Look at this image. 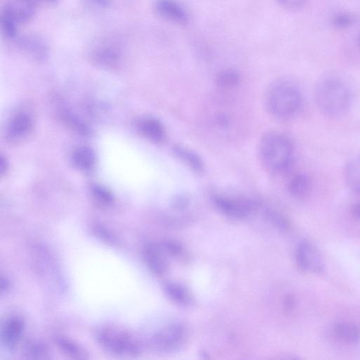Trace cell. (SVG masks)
I'll use <instances>...</instances> for the list:
<instances>
[{
	"mask_svg": "<svg viewBox=\"0 0 360 360\" xmlns=\"http://www.w3.org/2000/svg\"><path fill=\"white\" fill-rule=\"evenodd\" d=\"M314 98L321 112L331 118L344 116L353 103V91L347 79L338 73H328L317 82Z\"/></svg>",
	"mask_w": 360,
	"mask_h": 360,
	"instance_id": "obj_1",
	"label": "cell"
},
{
	"mask_svg": "<svg viewBox=\"0 0 360 360\" xmlns=\"http://www.w3.org/2000/svg\"><path fill=\"white\" fill-rule=\"evenodd\" d=\"M263 165L273 172L285 171L291 164L294 149L290 139L278 132L264 135L259 146Z\"/></svg>",
	"mask_w": 360,
	"mask_h": 360,
	"instance_id": "obj_2",
	"label": "cell"
},
{
	"mask_svg": "<svg viewBox=\"0 0 360 360\" xmlns=\"http://www.w3.org/2000/svg\"><path fill=\"white\" fill-rule=\"evenodd\" d=\"M302 97L298 86L283 79L275 82L269 89L266 104L269 111L279 118H289L301 108Z\"/></svg>",
	"mask_w": 360,
	"mask_h": 360,
	"instance_id": "obj_3",
	"label": "cell"
},
{
	"mask_svg": "<svg viewBox=\"0 0 360 360\" xmlns=\"http://www.w3.org/2000/svg\"><path fill=\"white\" fill-rule=\"evenodd\" d=\"M295 262L302 271L321 274L325 271V262L319 248L307 240L300 241L295 250Z\"/></svg>",
	"mask_w": 360,
	"mask_h": 360,
	"instance_id": "obj_4",
	"label": "cell"
},
{
	"mask_svg": "<svg viewBox=\"0 0 360 360\" xmlns=\"http://www.w3.org/2000/svg\"><path fill=\"white\" fill-rule=\"evenodd\" d=\"M100 343L112 352L118 354H135L139 352L137 345L122 332L105 329L98 335Z\"/></svg>",
	"mask_w": 360,
	"mask_h": 360,
	"instance_id": "obj_5",
	"label": "cell"
},
{
	"mask_svg": "<svg viewBox=\"0 0 360 360\" xmlns=\"http://www.w3.org/2000/svg\"><path fill=\"white\" fill-rule=\"evenodd\" d=\"M185 336V329L181 324L171 323L154 335L153 344L159 351L170 352L177 349L182 344Z\"/></svg>",
	"mask_w": 360,
	"mask_h": 360,
	"instance_id": "obj_6",
	"label": "cell"
},
{
	"mask_svg": "<svg viewBox=\"0 0 360 360\" xmlns=\"http://www.w3.org/2000/svg\"><path fill=\"white\" fill-rule=\"evenodd\" d=\"M213 201L216 207L225 214L233 218H243L251 213L255 203L248 199H233L221 195H215Z\"/></svg>",
	"mask_w": 360,
	"mask_h": 360,
	"instance_id": "obj_7",
	"label": "cell"
},
{
	"mask_svg": "<svg viewBox=\"0 0 360 360\" xmlns=\"http://www.w3.org/2000/svg\"><path fill=\"white\" fill-rule=\"evenodd\" d=\"M37 0H8L1 14L17 25L30 20L34 15Z\"/></svg>",
	"mask_w": 360,
	"mask_h": 360,
	"instance_id": "obj_8",
	"label": "cell"
},
{
	"mask_svg": "<svg viewBox=\"0 0 360 360\" xmlns=\"http://www.w3.org/2000/svg\"><path fill=\"white\" fill-rule=\"evenodd\" d=\"M154 6L158 15L165 20L181 25L188 20L187 11L176 0H156Z\"/></svg>",
	"mask_w": 360,
	"mask_h": 360,
	"instance_id": "obj_9",
	"label": "cell"
},
{
	"mask_svg": "<svg viewBox=\"0 0 360 360\" xmlns=\"http://www.w3.org/2000/svg\"><path fill=\"white\" fill-rule=\"evenodd\" d=\"M333 333L340 342L356 345L360 342V326L352 321H340L333 327Z\"/></svg>",
	"mask_w": 360,
	"mask_h": 360,
	"instance_id": "obj_10",
	"label": "cell"
},
{
	"mask_svg": "<svg viewBox=\"0 0 360 360\" xmlns=\"http://www.w3.org/2000/svg\"><path fill=\"white\" fill-rule=\"evenodd\" d=\"M32 126L31 117L27 113H19L10 122L7 128V136L11 141L25 137Z\"/></svg>",
	"mask_w": 360,
	"mask_h": 360,
	"instance_id": "obj_11",
	"label": "cell"
},
{
	"mask_svg": "<svg viewBox=\"0 0 360 360\" xmlns=\"http://www.w3.org/2000/svg\"><path fill=\"white\" fill-rule=\"evenodd\" d=\"M23 330L22 321L18 317L8 319L2 326L1 340L6 347L12 348L18 342Z\"/></svg>",
	"mask_w": 360,
	"mask_h": 360,
	"instance_id": "obj_12",
	"label": "cell"
},
{
	"mask_svg": "<svg viewBox=\"0 0 360 360\" xmlns=\"http://www.w3.org/2000/svg\"><path fill=\"white\" fill-rule=\"evenodd\" d=\"M344 179L348 188L360 195V154L352 157L346 163Z\"/></svg>",
	"mask_w": 360,
	"mask_h": 360,
	"instance_id": "obj_13",
	"label": "cell"
},
{
	"mask_svg": "<svg viewBox=\"0 0 360 360\" xmlns=\"http://www.w3.org/2000/svg\"><path fill=\"white\" fill-rule=\"evenodd\" d=\"M312 181L306 174L300 173L294 175L288 184L289 193L296 198H304L311 192Z\"/></svg>",
	"mask_w": 360,
	"mask_h": 360,
	"instance_id": "obj_14",
	"label": "cell"
},
{
	"mask_svg": "<svg viewBox=\"0 0 360 360\" xmlns=\"http://www.w3.org/2000/svg\"><path fill=\"white\" fill-rule=\"evenodd\" d=\"M143 135L154 142L161 141L165 137V129L162 124L154 118L143 119L139 124Z\"/></svg>",
	"mask_w": 360,
	"mask_h": 360,
	"instance_id": "obj_15",
	"label": "cell"
},
{
	"mask_svg": "<svg viewBox=\"0 0 360 360\" xmlns=\"http://www.w3.org/2000/svg\"><path fill=\"white\" fill-rule=\"evenodd\" d=\"M146 259L150 269L155 274L162 275L167 270V261L158 248H148L146 251Z\"/></svg>",
	"mask_w": 360,
	"mask_h": 360,
	"instance_id": "obj_16",
	"label": "cell"
},
{
	"mask_svg": "<svg viewBox=\"0 0 360 360\" xmlns=\"http://www.w3.org/2000/svg\"><path fill=\"white\" fill-rule=\"evenodd\" d=\"M167 295L176 303L187 306L192 303V297L188 290L176 283H167L165 286Z\"/></svg>",
	"mask_w": 360,
	"mask_h": 360,
	"instance_id": "obj_17",
	"label": "cell"
},
{
	"mask_svg": "<svg viewBox=\"0 0 360 360\" xmlns=\"http://www.w3.org/2000/svg\"><path fill=\"white\" fill-rule=\"evenodd\" d=\"M74 165L80 169H88L94 163L95 156L93 150L86 146H82L75 150L72 155Z\"/></svg>",
	"mask_w": 360,
	"mask_h": 360,
	"instance_id": "obj_18",
	"label": "cell"
},
{
	"mask_svg": "<svg viewBox=\"0 0 360 360\" xmlns=\"http://www.w3.org/2000/svg\"><path fill=\"white\" fill-rule=\"evenodd\" d=\"M174 151L181 160L186 162L194 171L200 172L203 170L202 160L193 151L179 146L174 148Z\"/></svg>",
	"mask_w": 360,
	"mask_h": 360,
	"instance_id": "obj_19",
	"label": "cell"
},
{
	"mask_svg": "<svg viewBox=\"0 0 360 360\" xmlns=\"http://www.w3.org/2000/svg\"><path fill=\"white\" fill-rule=\"evenodd\" d=\"M93 58L97 64L104 67H110L117 63L118 54L113 49L104 47L97 49L94 52Z\"/></svg>",
	"mask_w": 360,
	"mask_h": 360,
	"instance_id": "obj_20",
	"label": "cell"
},
{
	"mask_svg": "<svg viewBox=\"0 0 360 360\" xmlns=\"http://www.w3.org/2000/svg\"><path fill=\"white\" fill-rule=\"evenodd\" d=\"M240 81L239 73L233 69H224L219 71L215 77L217 84L223 88L236 86Z\"/></svg>",
	"mask_w": 360,
	"mask_h": 360,
	"instance_id": "obj_21",
	"label": "cell"
},
{
	"mask_svg": "<svg viewBox=\"0 0 360 360\" xmlns=\"http://www.w3.org/2000/svg\"><path fill=\"white\" fill-rule=\"evenodd\" d=\"M92 195L95 200L102 205H109L113 201L112 193L107 188L101 186L93 187Z\"/></svg>",
	"mask_w": 360,
	"mask_h": 360,
	"instance_id": "obj_22",
	"label": "cell"
},
{
	"mask_svg": "<svg viewBox=\"0 0 360 360\" xmlns=\"http://www.w3.org/2000/svg\"><path fill=\"white\" fill-rule=\"evenodd\" d=\"M354 17L351 13L340 12L335 14L332 18L333 26L338 29H346L354 23Z\"/></svg>",
	"mask_w": 360,
	"mask_h": 360,
	"instance_id": "obj_23",
	"label": "cell"
},
{
	"mask_svg": "<svg viewBox=\"0 0 360 360\" xmlns=\"http://www.w3.org/2000/svg\"><path fill=\"white\" fill-rule=\"evenodd\" d=\"M57 343L60 348H61L66 354L69 355L75 356L77 358H81L84 356V352L82 349H79L76 345L72 342L64 338H58Z\"/></svg>",
	"mask_w": 360,
	"mask_h": 360,
	"instance_id": "obj_24",
	"label": "cell"
},
{
	"mask_svg": "<svg viewBox=\"0 0 360 360\" xmlns=\"http://www.w3.org/2000/svg\"><path fill=\"white\" fill-rule=\"evenodd\" d=\"M18 25L6 15H1V27L4 34L7 38H13L16 35Z\"/></svg>",
	"mask_w": 360,
	"mask_h": 360,
	"instance_id": "obj_25",
	"label": "cell"
},
{
	"mask_svg": "<svg viewBox=\"0 0 360 360\" xmlns=\"http://www.w3.org/2000/svg\"><path fill=\"white\" fill-rule=\"evenodd\" d=\"M266 215L271 222L277 228L282 230H287L289 228L288 219L281 214L276 211L269 210L266 212Z\"/></svg>",
	"mask_w": 360,
	"mask_h": 360,
	"instance_id": "obj_26",
	"label": "cell"
},
{
	"mask_svg": "<svg viewBox=\"0 0 360 360\" xmlns=\"http://www.w3.org/2000/svg\"><path fill=\"white\" fill-rule=\"evenodd\" d=\"M277 1L283 8L295 11L302 8L309 0H277Z\"/></svg>",
	"mask_w": 360,
	"mask_h": 360,
	"instance_id": "obj_27",
	"label": "cell"
},
{
	"mask_svg": "<svg viewBox=\"0 0 360 360\" xmlns=\"http://www.w3.org/2000/svg\"><path fill=\"white\" fill-rule=\"evenodd\" d=\"M164 248L171 255L178 257L183 252L182 246L176 241L168 240L164 243Z\"/></svg>",
	"mask_w": 360,
	"mask_h": 360,
	"instance_id": "obj_28",
	"label": "cell"
},
{
	"mask_svg": "<svg viewBox=\"0 0 360 360\" xmlns=\"http://www.w3.org/2000/svg\"><path fill=\"white\" fill-rule=\"evenodd\" d=\"M296 299L293 295L288 294L284 299V308L288 311H291L296 306Z\"/></svg>",
	"mask_w": 360,
	"mask_h": 360,
	"instance_id": "obj_29",
	"label": "cell"
},
{
	"mask_svg": "<svg viewBox=\"0 0 360 360\" xmlns=\"http://www.w3.org/2000/svg\"><path fill=\"white\" fill-rule=\"evenodd\" d=\"M350 214L356 221H360V202L354 203L350 207Z\"/></svg>",
	"mask_w": 360,
	"mask_h": 360,
	"instance_id": "obj_30",
	"label": "cell"
},
{
	"mask_svg": "<svg viewBox=\"0 0 360 360\" xmlns=\"http://www.w3.org/2000/svg\"><path fill=\"white\" fill-rule=\"evenodd\" d=\"M8 167V162L6 159L3 156L1 155L0 158V173L1 175H3L6 171L7 170Z\"/></svg>",
	"mask_w": 360,
	"mask_h": 360,
	"instance_id": "obj_31",
	"label": "cell"
},
{
	"mask_svg": "<svg viewBox=\"0 0 360 360\" xmlns=\"http://www.w3.org/2000/svg\"><path fill=\"white\" fill-rule=\"evenodd\" d=\"M186 203H187L186 199L184 198L180 197V198H178L175 200L174 205L177 207H183L186 205Z\"/></svg>",
	"mask_w": 360,
	"mask_h": 360,
	"instance_id": "obj_32",
	"label": "cell"
},
{
	"mask_svg": "<svg viewBox=\"0 0 360 360\" xmlns=\"http://www.w3.org/2000/svg\"><path fill=\"white\" fill-rule=\"evenodd\" d=\"M356 44L357 46L360 49V32L356 36Z\"/></svg>",
	"mask_w": 360,
	"mask_h": 360,
	"instance_id": "obj_33",
	"label": "cell"
},
{
	"mask_svg": "<svg viewBox=\"0 0 360 360\" xmlns=\"http://www.w3.org/2000/svg\"><path fill=\"white\" fill-rule=\"evenodd\" d=\"M94 1L100 4H105V3H106L105 0H94Z\"/></svg>",
	"mask_w": 360,
	"mask_h": 360,
	"instance_id": "obj_34",
	"label": "cell"
},
{
	"mask_svg": "<svg viewBox=\"0 0 360 360\" xmlns=\"http://www.w3.org/2000/svg\"><path fill=\"white\" fill-rule=\"evenodd\" d=\"M38 1V0H37ZM44 1H54L56 0H44Z\"/></svg>",
	"mask_w": 360,
	"mask_h": 360,
	"instance_id": "obj_35",
	"label": "cell"
}]
</instances>
